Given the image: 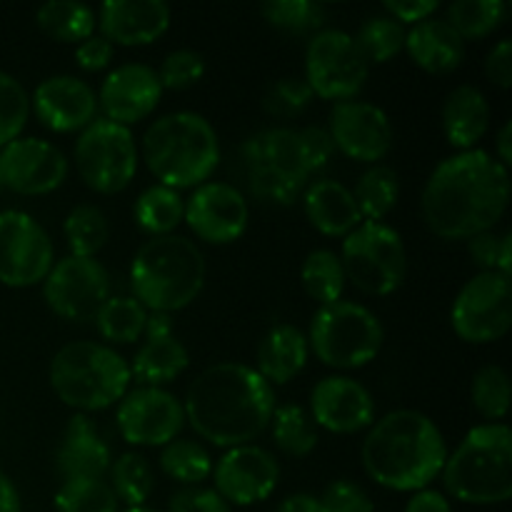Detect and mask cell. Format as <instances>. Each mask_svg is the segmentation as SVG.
I'll return each instance as SVG.
<instances>
[{"label":"cell","mask_w":512,"mask_h":512,"mask_svg":"<svg viewBox=\"0 0 512 512\" xmlns=\"http://www.w3.org/2000/svg\"><path fill=\"white\" fill-rule=\"evenodd\" d=\"M508 203V168L478 148L440 160L420 198L425 225L443 240H470L493 230Z\"/></svg>","instance_id":"6da1fadb"},{"label":"cell","mask_w":512,"mask_h":512,"mask_svg":"<svg viewBox=\"0 0 512 512\" xmlns=\"http://www.w3.org/2000/svg\"><path fill=\"white\" fill-rule=\"evenodd\" d=\"M275 390L245 363H215L190 383L185 423L215 448L250 445L273 420Z\"/></svg>","instance_id":"7a4b0ae2"},{"label":"cell","mask_w":512,"mask_h":512,"mask_svg":"<svg viewBox=\"0 0 512 512\" xmlns=\"http://www.w3.org/2000/svg\"><path fill=\"white\" fill-rule=\"evenodd\" d=\"M360 455L370 480L395 493H418L440 478L448 445L428 415L395 410L370 425Z\"/></svg>","instance_id":"3957f363"},{"label":"cell","mask_w":512,"mask_h":512,"mask_svg":"<svg viewBox=\"0 0 512 512\" xmlns=\"http://www.w3.org/2000/svg\"><path fill=\"white\" fill-rule=\"evenodd\" d=\"M205 285V258L193 240L160 235L145 240L130 265L133 298L148 313L173 315L198 300Z\"/></svg>","instance_id":"277c9868"},{"label":"cell","mask_w":512,"mask_h":512,"mask_svg":"<svg viewBox=\"0 0 512 512\" xmlns=\"http://www.w3.org/2000/svg\"><path fill=\"white\" fill-rule=\"evenodd\" d=\"M143 160L160 185L173 190L208 183L220 163V140L203 115H163L143 135Z\"/></svg>","instance_id":"5b68a950"},{"label":"cell","mask_w":512,"mask_h":512,"mask_svg":"<svg viewBox=\"0 0 512 512\" xmlns=\"http://www.w3.org/2000/svg\"><path fill=\"white\" fill-rule=\"evenodd\" d=\"M445 490L468 505H500L512 495V433L505 423L468 430L443 465Z\"/></svg>","instance_id":"8992f818"},{"label":"cell","mask_w":512,"mask_h":512,"mask_svg":"<svg viewBox=\"0 0 512 512\" xmlns=\"http://www.w3.org/2000/svg\"><path fill=\"white\" fill-rule=\"evenodd\" d=\"M130 383V363L105 343H68L50 363V388L80 415L118 405L130 390Z\"/></svg>","instance_id":"52a82bcc"},{"label":"cell","mask_w":512,"mask_h":512,"mask_svg":"<svg viewBox=\"0 0 512 512\" xmlns=\"http://www.w3.org/2000/svg\"><path fill=\"white\" fill-rule=\"evenodd\" d=\"M385 330L378 315L360 303L338 300L315 310L308 345L328 368L358 370L373 363L383 350Z\"/></svg>","instance_id":"ba28073f"},{"label":"cell","mask_w":512,"mask_h":512,"mask_svg":"<svg viewBox=\"0 0 512 512\" xmlns=\"http://www.w3.org/2000/svg\"><path fill=\"white\" fill-rule=\"evenodd\" d=\"M345 280L360 293L385 298L393 295L408 275V253L395 228L385 223H360L343 238L340 250Z\"/></svg>","instance_id":"9c48e42d"},{"label":"cell","mask_w":512,"mask_h":512,"mask_svg":"<svg viewBox=\"0 0 512 512\" xmlns=\"http://www.w3.org/2000/svg\"><path fill=\"white\" fill-rule=\"evenodd\" d=\"M138 160V145L130 128L105 118L93 120L75 140V170L100 195L123 193L138 173Z\"/></svg>","instance_id":"30bf717a"},{"label":"cell","mask_w":512,"mask_h":512,"mask_svg":"<svg viewBox=\"0 0 512 512\" xmlns=\"http://www.w3.org/2000/svg\"><path fill=\"white\" fill-rule=\"evenodd\" d=\"M370 75L368 60L355 45L353 35L345 30L323 28L310 38L305 48V83L315 98L355 100L365 88Z\"/></svg>","instance_id":"8fae6325"},{"label":"cell","mask_w":512,"mask_h":512,"mask_svg":"<svg viewBox=\"0 0 512 512\" xmlns=\"http://www.w3.org/2000/svg\"><path fill=\"white\" fill-rule=\"evenodd\" d=\"M455 335L465 343L488 345L505 338L512 325V285L508 275L478 273L460 288L450 308Z\"/></svg>","instance_id":"7c38bea8"},{"label":"cell","mask_w":512,"mask_h":512,"mask_svg":"<svg viewBox=\"0 0 512 512\" xmlns=\"http://www.w3.org/2000/svg\"><path fill=\"white\" fill-rule=\"evenodd\" d=\"M55 248L50 235L23 210L0 213V283L30 288L48 278Z\"/></svg>","instance_id":"4fadbf2b"},{"label":"cell","mask_w":512,"mask_h":512,"mask_svg":"<svg viewBox=\"0 0 512 512\" xmlns=\"http://www.w3.org/2000/svg\"><path fill=\"white\" fill-rule=\"evenodd\" d=\"M43 298L58 318L88 323L110 298V275L100 260L68 255L43 280Z\"/></svg>","instance_id":"5bb4252c"},{"label":"cell","mask_w":512,"mask_h":512,"mask_svg":"<svg viewBox=\"0 0 512 512\" xmlns=\"http://www.w3.org/2000/svg\"><path fill=\"white\" fill-rule=\"evenodd\" d=\"M115 423L125 443L165 448L185 428L183 403L165 388H133L115 410Z\"/></svg>","instance_id":"9a60e30c"},{"label":"cell","mask_w":512,"mask_h":512,"mask_svg":"<svg viewBox=\"0 0 512 512\" xmlns=\"http://www.w3.org/2000/svg\"><path fill=\"white\" fill-rule=\"evenodd\" d=\"M183 220L203 243L230 245L248 230L250 205L230 183H203L185 200Z\"/></svg>","instance_id":"2e32d148"},{"label":"cell","mask_w":512,"mask_h":512,"mask_svg":"<svg viewBox=\"0 0 512 512\" xmlns=\"http://www.w3.org/2000/svg\"><path fill=\"white\" fill-rule=\"evenodd\" d=\"M335 150L358 163H378L393 150V123L388 113L373 103L345 100L330 110L328 125Z\"/></svg>","instance_id":"e0dca14e"},{"label":"cell","mask_w":512,"mask_h":512,"mask_svg":"<svg viewBox=\"0 0 512 512\" xmlns=\"http://www.w3.org/2000/svg\"><path fill=\"white\" fill-rule=\"evenodd\" d=\"M215 493L228 505L248 508L268 500L280 480V465L273 455L258 445H240L225 450L223 458L213 465Z\"/></svg>","instance_id":"ac0fdd59"},{"label":"cell","mask_w":512,"mask_h":512,"mask_svg":"<svg viewBox=\"0 0 512 512\" xmlns=\"http://www.w3.org/2000/svg\"><path fill=\"white\" fill-rule=\"evenodd\" d=\"M68 178V158L43 138H18L0 148V185L18 195H48Z\"/></svg>","instance_id":"d6986e66"},{"label":"cell","mask_w":512,"mask_h":512,"mask_svg":"<svg viewBox=\"0 0 512 512\" xmlns=\"http://www.w3.org/2000/svg\"><path fill=\"white\" fill-rule=\"evenodd\" d=\"M310 418L333 435H353L375 423V400L358 380L330 375L310 393Z\"/></svg>","instance_id":"ffe728a7"},{"label":"cell","mask_w":512,"mask_h":512,"mask_svg":"<svg viewBox=\"0 0 512 512\" xmlns=\"http://www.w3.org/2000/svg\"><path fill=\"white\" fill-rule=\"evenodd\" d=\"M160 98L163 85L158 70L143 63H125L105 75L98 93V108H103L105 120L130 128L153 115Z\"/></svg>","instance_id":"44dd1931"},{"label":"cell","mask_w":512,"mask_h":512,"mask_svg":"<svg viewBox=\"0 0 512 512\" xmlns=\"http://www.w3.org/2000/svg\"><path fill=\"white\" fill-rule=\"evenodd\" d=\"M35 118L53 133H83L98 120V93L75 75H53L35 88L30 100Z\"/></svg>","instance_id":"7402d4cb"},{"label":"cell","mask_w":512,"mask_h":512,"mask_svg":"<svg viewBox=\"0 0 512 512\" xmlns=\"http://www.w3.org/2000/svg\"><path fill=\"white\" fill-rule=\"evenodd\" d=\"M143 340L130 365V375L140 388H163L188 370L190 353L175 338L173 315L148 313Z\"/></svg>","instance_id":"603a6c76"},{"label":"cell","mask_w":512,"mask_h":512,"mask_svg":"<svg viewBox=\"0 0 512 512\" xmlns=\"http://www.w3.org/2000/svg\"><path fill=\"white\" fill-rule=\"evenodd\" d=\"M100 35L110 45L140 48L163 38L170 28L168 3L163 0H108L98 13Z\"/></svg>","instance_id":"cb8c5ba5"},{"label":"cell","mask_w":512,"mask_h":512,"mask_svg":"<svg viewBox=\"0 0 512 512\" xmlns=\"http://www.w3.org/2000/svg\"><path fill=\"white\" fill-rule=\"evenodd\" d=\"M113 458L110 448L100 438L98 428L88 415H73L65 425L63 440L58 448V470L65 480H103Z\"/></svg>","instance_id":"d4e9b609"},{"label":"cell","mask_w":512,"mask_h":512,"mask_svg":"<svg viewBox=\"0 0 512 512\" xmlns=\"http://www.w3.org/2000/svg\"><path fill=\"white\" fill-rule=\"evenodd\" d=\"M243 160L248 168H270L298 183L308 185L313 168H310L308 150H305L303 128H270L255 133L245 140Z\"/></svg>","instance_id":"484cf974"},{"label":"cell","mask_w":512,"mask_h":512,"mask_svg":"<svg viewBox=\"0 0 512 512\" xmlns=\"http://www.w3.org/2000/svg\"><path fill=\"white\" fill-rule=\"evenodd\" d=\"M303 208L310 225L328 238H345L363 223L353 190L333 178L308 185L303 190Z\"/></svg>","instance_id":"4316f807"},{"label":"cell","mask_w":512,"mask_h":512,"mask_svg":"<svg viewBox=\"0 0 512 512\" xmlns=\"http://www.w3.org/2000/svg\"><path fill=\"white\" fill-rule=\"evenodd\" d=\"M405 50L425 73L448 75L463 63L465 40L450 28L448 20L428 18L405 33Z\"/></svg>","instance_id":"83f0119b"},{"label":"cell","mask_w":512,"mask_h":512,"mask_svg":"<svg viewBox=\"0 0 512 512\" xmlns=\"http://www.w3.org/2000/svg\"><path fill=\"white\" fill-rule=\"evenodd\" d=\"M310 358L308 335L290 323L273 325L260 340L258 375L268 385H285L303 373Z\"/></svg>","instance_id":"f1b7e54d"},{"label":"cell","mask_w":512,"mask_h":512,"mask_svg":"<svg viewBox=\"0 0 512 512\" xmlns=\"http://www.w3.org/2000/svg\"><path fill=\"white\" fill-rule=\"evenodd\" d=\"M490 128V103L475 85H458L443 105V133L460 153L473 150Z\"/></svg>","instance_id":"f546056e"},{"label":"cell","mask_w":512,"mask_h":512,"mask_svg":"<svg viewBox=\"0 0 512 512\" xmlns=\"http://www.w3.org/2000/svg\"><path fill=\"white\" fill-rule=\"evenodd\" d=\"M35 23L55 43H83L98 28V15L90 5L73 0H50L40 5Z\"/></svg>","instance_id":"4dcf8cb0"},{"label":"cell","mask_w":512,"mask_h":512,"mask_svg":"<svg viewBox=\"0 0 512 512\" xmlns=\"http://www.w3.org/2000/svg\"><path fill=\"white\" fill-rule=\"evenodd\" d=\"M185 215V198L173 188L165 185H153V188L143 190L135 200L133 218L143 233L150 238H160V235H173V230L183 223Z\"/></svg>","instance_id":"1f68e13d"},{"label":"cell","mask_w":512,"mask_h":512,"mask_svg":"<svg viewBox=\"0 0 512 512\" xmlns=\"http://www.w3.org/2000/svg\"><path fill=\"white\" fill-rule=\"evenodd\" d=\"M148 310L133 298V295H110L103 308L95 315V328L100 338L113 345L138 343L145 333Z\"/></svg>","instance_id":"d6a6232c"},{"label":"cell","mask_w":512,"mask_h":512,"mask_svg":"<svg viewBox=\"0 0 512 512\" xmlns=\"http://www.w3.org/2000/svg\"><path fill=\"white\" fill-rule=\"evenodd\" d=\"M355 205L360 210L363 223H383L395 210L400 198L398 173L388 165H373L368 173L360 175L353 190Z\"/></svg>","instance_id":"836d02e7"},{"label":"cell","mask_w":512,"mask_h":512,"mask_svg":"<svg viewBox=\"0 0 512 512\" xmlns=\"http://www.w3.org/2000/svg\"><path fill=\"white\" fill-rule=\"evenodd\" d=\"M300 280H303L305 293H308L320 308L343 300L345 283H348V280H345L343 263H340V255L333 253V250H313V253L303 260Z\"/></svg>","instance_id":"e575fe53"},{"label":"cell","mask_w":512,"mask_h":512,"mask_svg":"<svg viewBox=\"0 0 512 512\" xmlns=\"http://www.w3.org/2000/svg\"><path fill=\"white\" fill-rule=\"evenodd\" d=\"M68 250L75 258H95L110 238V223L98 205H75L63 223Z\"/></svg>","instance_id":"d590c367"},{"label":"cell","mask_w":512,"mask_h":512,"mask_svg":"<svg viewBox=\"0 0 512 512\" xmlns=\"http://www.w3.org/2000/svg\"><path fill=\"white\" fill-rule=\"evenodd\" d=\"M270 428H273L275 445L290 458H305L318 448V430H315L313 418L300 405H278L273 420H270Z\"/></svg>","instance_id":"8d00e7d4"},{"label":"cell","mask_w":512,"mask_h":512,"mask_svg":"<svg viewBox=\"0 0 512 512\" xmlns=\"http://www.w3.org/2000/svg\"><path fill=\"white\" fill-rule=\"evenodd\" d=\"M508 3L503 0H458L448 8V25L463 40H483L503 25Z\"/></svg>","instance_id":"74e56055"},{"label":"cell","mask_w":512,"mask_h":512,"mask_svg":"<svg viewBox=\"0 0 512 512\" xmlns=\"http://www.w3.org/2000/svg\"><path fill=\"white\" fill-rule=\"evenodd\" d=\"M110 490L125 508H143L153 493V470L140 453H123L110 465Z\"/></svg>","instance_id":"f35d334b"},{"label":"cell","mask_w":512,"mask_h":512,"mask_svg":"<svg viewBox=\"0 0 512 512\" xmlns=\"http://www.w3.org/2000/svg\"><path fill=\"white\" fill-rule=\"evenodd\" d=\"M160 468L168 478L178 480V483L198 488L200 483L213 475V458L208 450L195 440H173L160 453Z\"/></svg>","instance_id":"ab89813d"},{"label":"cell","mask_w":512,"mask_h":512,"mask_svg":"<svg viewBox=\"0 0 512 512\" xmlns=\"http://www.w3.org/2000/svg\"><path fill=\"white\" fill-rule=\"evenodd\" d=\"M405 33L408 30L390 15H375V18H368L360 25L358 35L353 40L360 53H363V58L368 60V65H380L403 53Z\"/></svg>","instance_id":"60d3db41"},{"label":"cell","mask_w":512,"mask_h":512,"mask_svg":"<svg viewBox=\"0 0 512 512\" xmlns=\"http://www.w3.org/2000/svg\"><path fill=\"white\" fill-rule=\"evenodd\" d=\"M263 18L283 33L315 35L323 30L328 13L315 0H268L263 5Z\"/></svg>","instance_id":"b9f144b4"},{"label":"cell","mask_w":512,"mask_h":512,"mask_svg":"<svg viewBox=\"0 0 512 512\" xmlns=\"http://www.w3.org/2000/svg\"><path fill=\"white\" fill-rule=\"evenodd\" d=\"M58 512H118V498L105 480H63L55 493Z\"/></svg>","instance_id":"7bdbcfd3"},{"label":"cell","mask_w":512,"mask_h":512,"mask_svg":"<svg viewBox=\"0 0 512 512\" xmlns=\"http://www.w3.org/2000/svg\"><path fill=\"white\" fill-rule=\"evenodd\" d=\"M473 408L490 423H498L510 410V380L500 365H485L470 388Z\"/></svg>","instance_id":"ee69618b"},{"label":"cell","mask_w":512,"mask_h":512,"mask_svg":"<svg viewBox=\"0 0 512 512\" xmlns=\"http://www.w3.org/2000/svg\"><path fill=\"white\" fill-rule=\"evenodd\" d=\"M30 118L28 90L18 78L0 70V148L20 138Z\"/></svg>","instance_id":"f6af8a7d"},{"label":"cell","mask_w":512,"mask_h":512,"mask_svg":"<svg viewBox=\"0 0 512 512\" xmlns=\"http://www.w3.org/2000/svg\"><path fill=\"white\" fill-rule=\"evenodd\" d=\"M248 188L250 195L260 200V203L288 208V205H293L303 195L308 185L298 183V180L288 178V175L278 173V170L248 168Z\"/></svg>","instance_id":"bcb514c9"},{"label":"cell","mask_w":512,"mask_h":512,"mask_svg":"<svg viewBox=\"0 0 512 512\" xmlns=\"http://www.w3.org/2000/svg\"><path fill=\"white\" fill-rule=\"evenodd\" d=\"M313 98L315 95L305 78H280L265 93L263 108L273 118H295L313 103Z\"/></svg>","instance_id":"7dc6e473"},{"label":"cell","mask_w":512,"mask_h":512,"mask_svg":"<svg viewBox=\"0 0 512 512\" xmlns=\"http://www.w3.org/2000/svg\"><path fill=\"white\" fill-rule=\"evenodd\" d=\"M205 75V60L203 55L195 50H173L168 58L163 60L158 70V78L163 90H188L198 85Z\"/></svg>","instance_id":"c3c4849f"},{"label":"cell","mask_w":512,"mask_h":512,"mask_svg":"<svg viewBox=\"0 0 512 512\" xmlns=\"http://www.w3.org/2000/svg\"><path fill=\"white\" fill-rule=\"evenodd\" d=\"M323 508L328 512H375L373 500L368 498L360 485L350 483V480H335L325 488L323 498H320Z\"/></svg>","instance_id":"681fc988"},{"label":"cell","mask_w":512,"mask_h":512,"mask_svg":"<svg viewBox=\"0 0 512 512\" xmlns=\"http://www.w3.org/2000/svg\"><path fill=\"white\" fill-rule=\"evenodd\" d=\"M168 512H230V505L213 488H185L170 498Z\"/></svg>","instance_id":"f907efd6"},{"label":"cell","mask_w":512,"mask_h":512,"mask_svg":"<svg viewBox=\"0 0 512 512\" xmlns=\"http://www.w3.org/2000/svg\"><path fill=\"white\" fill-rule=\"evenodd\" d=\"M500 248H503V235H498L495 230H485V233L473 235L468 240V253L480 268V273H498Z\"/></svg>","instance_id":"816d5d0a"},{"label":"cell","mask_w":512,"mask_h":512,"mask_svg":"<svg viewBox=\"0 0 512 512\" xmlns=\"http://www.w3.org/2000/svg\"><path fill=\"white\" fill-rule=\"evenodd\" d=\"M115 58V45H110L103 35H90L88 40L78 43L75 48V63L83 68L85 73H98L105 70Z\"/></svg>","instance_id":"f5cc1de1"},{"label":"cell","mask_w":512,"mask_h":512,"mask_svg":"<svg viewBox=\"0 0 512 512\" xmlns=\"http://www.w3.org/2000/svg\"><path fill=\"white\" fill-rule=\"evenodd\" d=\"M485 75L493 85L508 90L512 85V43L510 40H500L485 60Z\"/></svg>","instance_id":"db71d44e"},{"label":"cell","mask_w":512,"mask_h":512,"mask_svg":"<svg viewBox=\"0 0 512 512\" xmlns=\"http://www.w3.org/2000/svg\"><path fill=\"white\" fill-rule=\"evenodd\" d=\"M435 10H438L435 0H388L385 3V13L398 20L400 25L423 23V20L433 18Z\"/></svg>","instance_id":"11a10c76"},{"label":"cell","mask_w":512,"mask_h":512,"mask_svg":"<svg viewBox=\"0 0 512 512\" xmlns=\"http://www.w3.org/2000/svg\"><path fill=\"white\" fill-rule=\"evenodd\" d=\"M405 512H453V505L443 493L425 488L413 493V498L405 505Z\"/></svg>","instance_id":"9f6ffc18"},{"label":"cell","mask_w":512,"mask_h":512,"mask_svg":"<svg viewBox=\"0 0 512 512\" xmlns=\"http://www.w3.org/2000/svg\"><path fill=\"white\" fill-rule=\"evenodd\" d=\"M278 512H328L320 503V498H313L308 493H298V495H290L280 503Z\"/></svg>","instance_id":"6f0895ef"},{"label":"cell","mask_w":512,"mask_h":512,"mask_svg":"<svg viewBox=\"0 0 512 512\" xmlns=\"http://www.w3.org/2000/svg\"><path fill=\"white\" fill-rule=\"evenodd\" d=\"M0 512H20L18 490L3 470H0Z\"/></svg>","instance_id":"680465c9"},{"label":"cell","mask_w":512,"mask_h":512,"mask_svg":"<svg viewBox=\"0 0 512 512\" xmlns=\"http://www.w3.org/2000/svg\"><path fill=\"white\" fill-rule=\"evenodd\" d=\"M512 123L508 120V123L500 128L498 133V150H495L493 158L498 160L500 165H505V168H510V160H512Z\"/></svg>","instance_id":"91938a15"},{"label":"cell","mask_w":512,"mask_h":512,"mask_svg":"<svg viewBox=\"0 0 512 512\" xmlns=\"http://www.w3.org/2000/svg\"><path fill=\"white\" fill-rule=\"evenodd\" d=\"M125 512H158V510H150V508H145V505H143V508H128Z\"/></svg>","instance_id":"94428289"}]
</instances>
